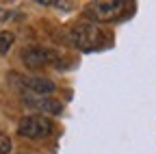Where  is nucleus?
Returning a JSON list of instances; mask_svg holds the SVG:
<instances>
[{
	"label": "nucleus",
	"instance_id": "obj_1",
	"mask_svg": "<svg viewBox=\"0 0 156 154\" xmlns=\"http://www.w3.org/2000/svg\"><path fill=\"white\" fill-rule=\"evenodd\" d=\"M69 41L78 50H95L104 41V33L91 22H83L69 28Z\"/></svg>",
	"mask_w": 156,
	"mask_h": 154
},
{
	"label": "nucleus",
	"instance_id": "obj_2",
	"mask_svg": "<svg viewBox=\"0 0 156 154\" xmlns=\"http://www.w3.org/2000/svg\"><path fill=\"white\" fill-rule=\"evenodd\" d=\"M17 132L26 139H46L52 134V122L46 115H26V117L20 120Z\"/></svg>",
	"mask_w": 156,
	"mask_h": 154
},
{
	"label": "nucleus",
	"instance_id": "obj_3",
	"mask_svg": "<svg viewBox=\"0 0 156 154\" xmlns=\"http://www.w3.org/2000/svg\"><path fill=\"white\" fill-rule=\"evenodd\" d=\"M22 61L30 67V70H37V67H44V65H50V63H56L58 61V54L50 48H41V46H33L28 50L22 52Z\"/></svg>",
	"mask_w": 156,
	"mask_h": 154
},
{
	"label": "nucleus",
	"instance_id": "obj_4",
	"mask_svg": "<svg viewBox=\"0 0 156 154\" xmlns=\"http://www.w3.org/2000/svg\"><path fill=\"white\" fill-rule=\"evenodd\" d=\"M89 11L93 13L95 20H102V22H108V20H117L124 11H126V2L124 0H102V2H93L89 7Z\"/></svg>",
	"mask_w": 156,
	"mask_h": 154
},
{
	"label": "nucleus",
	"instance_id": "obj_5",
	"mask_svg": "<svg viewBox=\"0 0 156 154\" xmlns=\"http://www.w3.org/2000/svg\"><path fill=\"white\" fill-rule=\"evenodd\" d=\"M22 98H24V102H26L28 106L39 109V111H41V115H44V113H61V111H63V104H61V102L50 100V98H46V95H35V93H30V91H24Z\"/></svg>",
	"mask_w": 156,
	"mask_h": 154
},
{
	"label": "nucleus",
	"instance_id": "obj_6",
	"mask_svg": "<svg viewBox=\"0 0 156 154\" xmlns=\"http://www.w3.org/2000/svg\"><path fill=\"white\" fill-rule=\"evenodd\" d=\"M22 83H24L26 91H30L35 95H50L54 91V83L50 78H44V76H28Z\"/></svg>",
	"mask_w": 156,
	"mask_h": 154
},
{
	"label": "nucleus",
	"instance_id": "obj_7",
	"mask_svg": "<svg viewBox=\"0 0 156 154\" xmlns=\"http://www.w3.org/2000/svg\"><path fill=\"white\" fill-rule=\"evenodd\" d=\"M13 41H15V37H13V33H9V30H5V33H0V54H7V52L11 50Z\"/></svg>",
	"mask_w": 156,
	"mask_h": 154
},
{
	"label": "nucleus",
	"instance_id": "obj_8",
	"mask_svg": "<svg viewBox=\"0 0 156 154\" xmlns=\"http://www.w3.org/2000/svg\"><path fill=\"white\" fill-rule=\"evenodd\" d=\"M9 152H11V139L0 132V154H9Z\"/></svg>",
	"mask_w": 156,
	"mask_h": 154
},
{
	"label": "nucleus",
	"instance_id": "obj_9",
	"mask_svg": "<svg viewBox=\"0 0 156 154\" xmlns=\"http://www.w3.org/2000/svg\"><path fill=\"white\" fill-rule=\"evenodd\" d=\"M5 17H9V13L7 11H0V22H5Z\"/></svg>",
	"mask_w": 156,
	"mask_h": 154
}]
</instances>
